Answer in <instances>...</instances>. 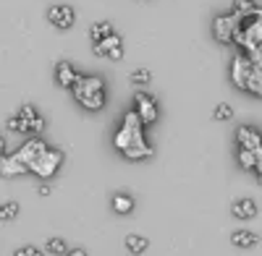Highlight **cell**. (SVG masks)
<instances>
[{
    "label": "cell",
    "mask_w": 262,
    "mask_h": 256,
    "mask_svg": "<svg viewBox=\"0 0 262 256\" xmlns=\"http://www.w3.org/2000/svg\"><path fill=\"white\" fill-rule=\"evenodd\" d=\"M142 125L144 123H142L139 113L131 110V113H126L121 131L116 134V146L128 160H147V157H152V149L147 146V141L142 136Z\"/></svg>",
    "instance_id": "1"
},
{
    "label": "cell",
    "mask_w": 262,
    "mask_h": 256,
    "mask_svg": "<svg viewBox=\"0 0 262 256\" xmlns=\"http://www.w3.org/2000/svg\"><path fill=\"white\" fill-rule=\"evenodd\" d=\"M71 89H74V97L84 105L86 110H102L105 89H102V81L97 76H79V81Z\"/></svg>",
    "instance_id": "2"
},
{
    "label": "cell",
    "mask_w": 262,
    "mask_h": 256,
    "mask_svg": "<svg viewBox=\"0 0 262 256\" xmlns=\"http://www.w3.org/2000/svg\"><path fill=\"white\" fill-rule=\"evenodd\" d=\"M6 128L8 131H16V134H29V131H42L45 128V120H42V115L32 108V105H24L13 118H8V123H6Z\"/></svg>",
    "instance_id": "3"
},
{
    "label": "cell",
    "mask_w": 262,
    "mask_h": 256,
    "mask_svg": "<svg viewBox=\"0 0 262 256\" xmlns=\"http://www.w3.org/2000/svg\"><path fill=\"white\" fill-rule=\"evenodd\" d=\"M242 24H244V18L236 16V13H231V16H217V18L212 21V34H215L217 42L228 45V42L236 39V32H238V27H242Z\"/></svg>",
    "instance_id": "4"
},
{
    "label": "cell",
    "mask_w": 262,
    "mask_h": 256,
    "mask_svg": "<svg viewBox=\"0 0 262 256\" xmlns=\"http://www.w3.org/2000/svg\"><path fill=\"white\" fill-rule=\"evenodd\" d=\"M60 162H63V155L58 152V149H48V152L42 155V157H39L29 170H32V173H37L39 178H50V175H55V173H58Z\"/></svg>",
    "instance_id": "5"
},
{
    "label": "cell",
    "mask_w": 262,
    "mask_h": 256,
    "mask_svg": "<svg viewBox=\"0 0 262 256\" xmlns=\"http://www.w3.org/2000/svg\"><path fill=\"white\" fill-rule=\"evenodd\" d=\"M134 105H137V113H139V118H142L144 125H149V123L158 120V102L152 99L147 92H137Z\"/></svg>",
    "instance_id": "6"
},
{
    "label": "cell",
    "mask_w": 262,
    "mask_h": 256,
    "mask_svg": "<svg viewBox=\"0 0 262 256\" xmlns=\"http://www.w3.org/2000/svg\"><path fill=\"white\" fill-rule=\"evenodd\" d=\"M48 21L58 29H71L74 21H76V11L71 6H53L48 11Z\"/></svg>",
    "instance_id": "7"
},
{
    "label": "cell",
    "mask_w": 262,
    "mask_h": 256,
    "mask_svg": "<svg viewBox=\"0 0 262 256\" xmlns=\"http://www.w3.org/2000/svg\"><path fill=\"white\" fill-rule=\"evenodd\" d=\"M45 152H48V146L42 144L39 139H29V141H27V144H24V146H21L18 152H16V157H18L21 162H24L27 167H32V165H34V162H37L42 155H45Z\"/></svg>",
    "instance_id": "8"
},
{
    "label": "cell",
    "mask_w": 262,
    "mask_h": 256,
    "mask_svg": "<svg viewBox=\"0 0 262 256\" xmlns=\"http://www.w3.org/2000/svg\"><path fill=\"white\" fill-rule=\"evenodd\" d=\"M252 71H254V66H252V60H249V58H244V55H236V58H233L231 79H233V84H236L238 89H244V87H247V79H249Z\"/></svg>",
    "instance_id": "9"
},
{
    "label": "cell",
    "mask_w": 262,
    "mask_h": 256,
    "mask_svg": "<svg viewBox=\"0 0 262 256\" xmlns=\"http://www.w3.org/2000/svg\"><path fill=\"white\" fill-rule=\"evenodd\" d=\"M95 55H105V58H111V60H121L123 58L121 37L118 34H111V37H105L102 42H95Z\"/></svg>",
    "instance_id": "10"
},
{
    "label": "cell",
    "mask_w": 262,
    "mask_h": 256,
    "mask_svg": "<svg viewBox=\"0 0 262 256\" xmlns=\"http://www.w3.org/2000/svg\"><path fill=\"white\" fill-rule=\"evenodd\" d=\"M236 141H238V149H252V152H259L262 149V136L249 125H242L236 131Z\"/></svg>",
    "instance_id": "11"
},
{
    "label": "cell",
    "mask_w": 262,
    "mask_h": 256,
    "mask_svg": "<svg viewBox=\"0 0 262 256\" xmlns=\"http://www.w3.org/2000/svg\"><path fill=\"white\" fill-rule=\"evenodd\" d=\"M55 76H58V84H60V87H74V84L79 81V76H81V73H76V71H74L71 63H58Z\"/></svg>",
    "instance_id": "12"
},
{
    "label": "cell",
    "mask_w": 262,
    "mask_h": 256,
    "mask_svg": "<svg viewBox=\"0 0 262 256\" xmlns=\"http://www.w3.org/2000/svg\"><path fill=\"white\" fill-rule=\"evenodd\" d=\"M231 212H233V217H238V220H252L257 215V204L252 199H238L231 207Z\"/></svg>",
    "instance_id": "13"
},
{
    "label": "cell",
    "mask_w": 262,
    "mask_h": 256,
    "mask_svg": "<svg viewBox=\"0 0 262 256\" xmlns=\"http://www.w3.org/2000/svg\"><path fill=\"white\" fill-rule=\"evenodd\" d=\"M231 243L238 246V248H252V246L259 243V236H257V233H252V230H236L233 236H231Z\"/></svg>",
    "instance_id": "14"
},
{
    "label": "cell",
    "mask_w": 262,
    "mask_h": 256,
    "mask_svg": "<svg viewBox=\"0 0 262 256\" xmlns=\"http://www.w3.org/2000/svg\"><path fill=\"white\" fill-rule=\"evenodd\" d=\"M27 165L21 162L16 155H3V175L8 178V175H21V173H27Z\"/></svg>",
    "instance_id": "15"
},
{
    "label": "cell",
    "mask_w": 262,
    "mask_h": 256,
    "mask_svg": "<svg viewBox=\"0 0 262 256\" xmlns=\"http://www.w3.org/2000/svg\"><path fill=\"white\" fill-rule=\"evenodd\" d=\"M111 34H113V24H107V21H97V24H92V29H90L92 42H102L105 37H111Z\"/></svg>",
    "instance_id": "16"
},
{
    "label": "cell",
    "mask_w": 262,
    "mask_h": 256,
    "mask_svg": "<svg viewBox=\"0 0 262 256\" xmlns=\"http://www.w3.org/2000/svg\"><path fill=\"white\" fill-rule=\"evenodd\" d=\"M244 89H247L249 94H254V97H262V71H259V68H254V71L249 73Z\"/></svg>",
    "instance_id": "17"
},
{
    "label": "cell",
    "mask_w": 262,
    "mask_h": 256,
    "mask_svg": "<svg viewBox=\"0 0 262 256\" xmlns=\"http://www.w3.org/2000/svg\"><path fill=\"white\" fill-rule=\"evenodd\" d=\"M254 11H257L254 0H233V13H236V16H242V18H249V16H252Z\"/></svg>",
    "instance_id": "18"
},
{
    "label": "cell",
    "mask_w": 262,
    "mask_h": 256,
    "mask_svg": "<svg viewBox=\"0 0 262 256\" xmlns=\"http://www.w3.org/2000/svg\"><path fill=\"white\" fill-rule=\"evenodd\" d=\"M147 238H142V236H128L126 238V248L131 251V253H144L147 251Z\"/></svg>",
    "instance_id": "19"
},
{
    "label": "cell",
    "mask_w": 262,
    "mask_h": 256,
    "mask_svg": "<svg viewBox=\"0 0 262 256\" xmlns=\"http://www.w3.org/2000/svg\"><path fill=\"white\" fill-rule=\"evenodd\" d=\"M238 162L247 170H254L257 167V152H252V149H238Z\"/></svg>",
    "instance_id": "20"
},
{
    "label": "cell",
    "mask_w": 262,
    "mask_h": 256,
    "mask_svg": "<svg viewBox=\"0 0 262 256\" xmlns=\"http://www.w3.org/2000/svg\"><path fill=\"white\" fill-rule=\"evenodd\" d=\"M113 209L118 212V215H128V212L134 209V201H131L128 196H121L118 194V196H113Z\"/></svg>",
    "instance_id": "21"
},
{
    "label": "cell",
    "mask_w": 262,
    "mask_h": 256,
    "mask_svg": "<svg viewBox=\"0 0 262 256\" xmlns=\"http://www.w3.org/2000/svg\"><path fill=\"white\" fill-rule=\"evenodd\" d=\"M212 118H215V120H231V118H233V108H231L228 102H221V105L215 108Z\"/></svg>",
    "instance_id": "22"
},
{
    "label": "cell",
    "mask_w": 262,
    "mask_h": 256,
    "mask_svg": "<svg viewBox=\"0 0 262 256\" xmlns=\"http://www.w3.org/2000/svg\"><path fill=\"white\" fill-rule=\"evenodd\" d=\"M16 215H18V204H13V201H6V204H3V215H0V217H3V222H11Z\"/></svg>",
    "instance_id": "23"
},
{
    "label": "cell",
    "mask_w": 262,
    "mask_h": 256,
    "mask_svg": "<svg viewBox=\"0 0 262 256\" xmlns=\"http://www.w3.org/2000/svg\"><path fill=\"white\" fill-rule=\"evenodd\" d=\"M149 79H152V73H149V71H144V68H139V71H134V73H131V84H137V87L147 84Z\"/></svg>",
    "instance_id": "24"
},
{
    "label": "cell",
    "mask_w": 262,
    "mask_h": 256,
    "mask_svg": "<svg viewBox=\"0 0 262 256\" xmlns=\"http://www.w3.org/2000/svg\"><path fill=\"white\" fill-rule=\"evenodd\" d=\"M48 251L50 253H69V248H66V243L60 238H50L48 241Z\"/></svg>",
    "instance_id": "25"
},
{
    "label": "cell",
    "mask_w": 262,
    "mask_h": 256,
    "mask_svg": "<svg viewBox=\"0 0 262 256\" xmlns=\"http://www.w3.org/2000/svg\"><path fill=\"white\" fill-rule=\"evenodd\" d=\"M247 58L252 60V66H254V68H259V71H262V45H259V47H254V50H249V53H247Z\"/></svg>",
    "instance_id": "26"
},
{
    "label": "cell",
    "mask_w": 262,
    "mask_h": 256,
    "mask_svg": "<svg viewBox=\"0 0 262 256\" xmlns=\"http://www.w3.org/2000/svg\"><path fill=\"white\" fill-rule=\"evenodd\" d=\"M16 256H45L39 248H34V246H24V248H18L16 251Z\"/></svg>",
    "instance_id": "27"
},
{
    "label": "cell",
    "mask_w": 262,
    "mask_h": 256,
    "mask_svg": "<svg viewBox=\"0 0 262 256\" xmlns=\"http://www.w3.org/2000/svg\"><path fill=\"white\" fill-rule=\"evenodd\" d=\"M254 175H257V181L262 183V157L257 160V167H254Z\"/></svg>",
    "instance_id": "28"
},
{
    "label": "cell",
    "mask_w": 262,
    "mask_h": 256,
    "mask_svg": "<svg viewBox=\"0 0 262 256\" xmlns=\"http://www.w3.org/2000/svg\"><path fill=\"white\" fill-rule=\"evenodd\" d=\"M66 256H86V251H84V248H74V251H69Z\"/></svg>",
    "instance_id": "29"
},
{
    "label": "cell",
    "mask_w": 262,
    "mask_h": 256,
    "mask_svg": "<svg viewBox=\"0 0 262 256\" xmlns=\"http://www.w3.org/2000/svg\"><path fill=\"white\" fill-rule=\"evenodd\" d=\"M39 194H42V196H50V186L42 183V186H39Z\"/></svg>",
    "instance_id": "30"
},
{
    "label": "cell",
    "mask_w": 262,
    "mask_h": 256,
    "mask_svg": "<svg viewBox=\"0 0 262 256\" xmlns=\"http://www.w3.org/2000/svg\"><path fill=\"white\" fill-rule=\"evenodd\" d=\"M257 16H262V8H257Z\"/></svg>",
    "instance_id": "31"
}]
</instances>
